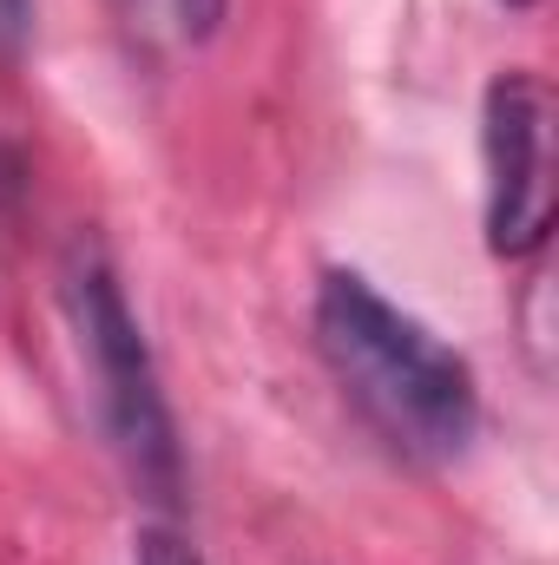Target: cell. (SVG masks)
<instances>
[{
    "mask_svg": "<svg viewBox=\"0 0 559 565\" xmlns=\"http://www.w3.org/2000/svg\"><path fill=\"white\" fill-rule=\"evenodd\" d=\"M133 565H204V553L191 546V533H178V526H165V520H151L139 533V553Z\"/></svg>",
    "mask_w": 559,
    "mask_h": 565,
    "instance_id": "cell-4",
    "label": "cell"
},
{
    "mask_svg": "<svg viewBox=\"0 0 559 565\" xmlns=\"http://www.w3.org/2000/svg\"><path fill=\"white\" fill-rule=\"evenodd\" d=\"M316 349L349 388V402L395 447L421 460L467 454L481 427V382L421 316L395 309L362 270H323L316 282Z\"/></svg>",
    "mask_w": 559,
    "mask_h": 565,
    "instance_id": "cell-1",
    "label": "cell"
},
{
    "mask_svg": "<svg viewBox=\"0 0 559 565\" xmlns=\"http://www.w3.org/2000/svg\"><path fill=\"white\" fill-rule=\"evenodd\" d=\"M33 26V0H0V53H20Z\"/></svg>",
    "mask_w": 559,
    "mask_h": 565,
    "instance_id": "cell-6",
    "label": "cell"
},
{
    "mask_svg": "<svg viewBox=\"0 0 559 565\" xmlns=\"http://www.w3.org/2000/svg\"><path fill=\"white\" fill-rule=\"evenodd\" d=\"M60 296H66V316H73V335H80V355L93 362V382H99V402H106V427H113L133 480L158 507H171L178 487H184V454H178L171 402H165V382H158V362H151V342H145L139 316H133V302L119 289V270H113V257L93 237H80L66 250Z\"/></svg>",
    "mask_w": 559,
    "mask_h": 565,
    "instance_id": "cell-2",
    "label": "cell"
},
{
    "mask_svg": "<svg viewBox=\"0 0 559 565\" xmlns=\"http://www.w3.org/2000/svg\"><path fill=\"white\" fill-rule=\"evenodd\" d=\"M500 7H540V0H500Z\"/></svg>",
    "mask_w": 559,
    "mask_h": 565,
    "instance_id": "cell-7",
    "label": "cell"
},
{
    "mask_svg": "<svg viewBox=\"0 0 559 565\" xmlns=\"http://www.w3.org/2000/svg\"><path fill=\"white\" fill-rule=\"evenodd\" d=\"M481 158H487V244L527 257L553 231V93L534 73H494L481 99Z\"/></svg>",
    "mask_w": 559,
    "mask_h": 565,
    "instance_id": "cell-3",
    "label": "cell"
},
{
    "mask_svg": "<svg viewBox=\"0 0 559 565\" xmlns=\"http://www.w3.org/2000/svg\"><path fill=\"white\" fill-rule=\"evenodd\" d=\"M171 13H178V33H184V40H211V33L224 26L231 0H171Z\"/></svg>",
    "mask_w": 559,
    "mask_h": 565,
    "instance_id": "cell-5",
    "label": "cell"
}]
</instances>
